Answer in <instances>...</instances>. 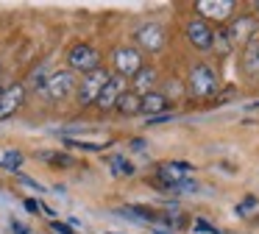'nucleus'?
Masks as SVG:
<instances>
[{
    "mask_svg": "<svg viewBox=\"0 0 259 234\" xmlns=\"http://www.w3.org/2000/svg\"><path fill=\"white\" fill-rule=\"evenodd\" d=\"M218 92V72L209 64L190 67V95L192 98H212Z\"/></svg>",
    "mask_w": 259,
    "mask_h": 234,
    "instance_id": "obj_1",
    "label": "nucleus"
},
{
    "mask_svg": "<svg viewBox=\"0 0 259 234\" xmlns=\"http://www.w3.org/2000/svg\"><path fill=\"white\" fill-rule=\"evenodd\" d=\"M67 64H70V72H92L101 67V53H98L92 45L87 42H78L67 50Z\"/></svg>",
    "mask_w": 259,
    "mask_h": 234,
    "instance_id": "obj_2",
    "label": "nucleus"
},
{
    "mask_svg": "<svg viewBox=\"0 0 259 234\" xmlns=\"http://www.w3.org/2000/svg\"><path fill=\"white\" fill-rule=\"evenodd\" d=\"M192 170H195V167H192L190 162H162V165L156 167V178H153V184H156L159 189L173 192L176 184L184 181Z\"/></svg>",
    "mask_w": 259,
    "mask_h": 234,
    "instance_id": "obj_3",
    "label": "nucleus"
},
{
    "mask_svg": "<svg viewBox=\"0 0 259 234\" xmlns=\"http://www.w3.org/2000/svg\"><path fill=\"white\" fill-rule=\"evenodd\" d=\"M73 89H75V75L70 70H59V72L48 75L45 87H42V95L48 100H64L73 95Z\"/></svg>",
    "mask_w": 259,
    "mask_h": 234,
    "instance_id": "obj_4",
    "label": "nucleus"
},
{
    "mask_svg": "<svg viewBox=\"0 0 259 234\" xmlns=\"http://www.w3.org/2000/svg\"><path fill=\"white\" fill-rule=\"evenodd\" d=\"M109 78H112V75H109V70H103V67L87 72L84 81H81V87H78V103L81 106H92L98 100V95H101V89L106 87Z\"/></svg>",
    "mask_w": 259,
    "mask_h": 234,
    "instance_id": "obj_5",
    "label": "nucleus"
},
{
    "mask_svg": "<svg viewBox=\"0 0 259 234\" xmlns=\"http://www.w3.org/2000/svg\"><path fill=\"white\" fill-rule=\"evenodd\" d=\"M112 67L117 78H134L142 70V56L137 48H117L112 53Z\"/></svg>",
    "mask_w": 259,
    "mask_h": 234,
    "instance_id": "obj_6",
    "label": "nucleus"
},
{
    "mask_svg": "<svg viewBox=\"0 0 259 234\" xmlns=\"http://www.w3.org/2000/svg\"><path fill=\"white\" fill-rule=\"evenodd\" d=\"M134 39H137V45H140L142 50H148V53H156V50H162L164 42H167V36H164V28L159 25V22H148V25L137 28Z\"/></svg>",
    "mask_w": 259,
    "mask_h": 234,
    "instance_id": "obj_7",
    "label": "nucleus"
},
{
    "mask_svg": "<svg viewBox=\"0 0 259 234\" xmlns=\"http://www.w3.org/2000/svg\"><path fill=\"white\" fill-rule=\"evenodd\" d=\"M195 11L201 14V20H214V22H229L231 11H234V3L231 0H198Z\"/></svg>",
    "mask_w": 259,
    "mask_h": 234,
    "instance_id": "obj_8",
    "label": "nucleus"
},
{
    "mask_svg": "<svg viewBox=\"0 0 259 234\" xmlns=\"http://www.w3.org/2000/svg\"><path fill=\"white\" fill-rule=\"evenodd\" d=\"M23 100H25V84L17 81L3 87V92H0V120H9L23 106Z\"/></svg>",
    "mask_w": 259,
    "mask_h": 234,
    "instance_id": "obj_9",
    "label": "nucleus"
},
{
    "mask_svg": "<svg viewBox=\"0 0 259 234\" xmlns=\"http://www.w3.org/2000/svg\"><path fill=\"white\" fill-rule=\"evenodd\" d=\"M187 39H190L192 48L209 50L214 45V31H212L209 22H203L201 17H195V20H190V25H187Z\"/></svg>",
    "mask_w": 259,
    "mask_h": 234,
    "instance_id": "obj_10",
    "label": "nucleus"
},
{
    "mask_svg": "<svg viewBox=\"0 0 259 234\" xmlns=\"http://www.w3.org/2000/svg\"><path fill=\"white\" fill-rule=\"evenodd\" d=\"M256 28H259L256 17H237V22H229L223 36L229 39V45H240V42H248L256 33Z\"/></svg>",
    "mask_w": 259,
    "mask_h": 234,
    "instance_id": "obj_11",
    "label": "nucleus"
},
{
    "mask_svg": "<svg viewBox=\"0 0 259 234\" xmlns=\"http://www.w3.org/2000/svg\"><path fill=\"white\" fill-rule=\"evenodd\" d=\"M123 89H125V81H123V78H117V75H112V78L106 81V87L101 89L95 106H98L101 111H112L114 103H117V98L123 95Z\"/></svg>",
    "mask_w": 259,
    "mask_h": 234,
    "instance_id": "obj_12",
    "label": "nucleus"
},
{
    "mask_svg": "<svg viewBox=\"0 0 259 234\" xmlns=\"http://www.w3.org/2000/svg\"><path fill=\"white\" fill-rule=\"evenodd\" d=\"M170 111V100L164 92H156L151 89L148 95H142V103H140V114H148V117H159V114H167Z\"/></svg>",
    "mask_w": 259,
    "mask_h": 234,
    "instance_id": "obj_13",
    "label": "nucleus"
},
{
    "mask_svg": "<svg viewBox=\"0 0 259 234\" xmlns=\"http://www.w3.org/2000/svg\"><path fill=\"white\" fill-rule=\"evenodd\" d=\"M140 103H142V98L134 92V89H123V95L117 98L114 109H117L123 117H134V114H140Z\"/></svg>",
    "mask_w": 259,
    "mask_h": 234,
    "instance_id": "obj_14",
    "label": "nucleus"
},
{
    "mask_svg": "<svg viewBox=\"0 0 259 234\" xmlns=\"http://www.w3.org/2000/svg\"><path fill=\"white\" fill-rule=\"evenodd\" d=\"M120 217H128V220H137V223H159V215L153 209H148V206H123V209H117Z\"/></svg>",
    "mask_w": 259,
    "mask_h": 234,
    "instance_id": "obj_15",
    "label": "nucleus"
},
{
    "mask_svg": "<svg viewBox=\"0 0 259 234\" xmlns=\"http://www.w3.org/2000/svg\"><path fill=\"white\" fill-rule=\"evenodd\" d=\"M153 81H156V70H153V67H142V70L134 75V92L140 95V98L148 95L151 87H153Z\"/></svg>",
    "mask_w": 259,
    "mask_h": 234,
    "instance_id": "obj_16",
    "label": "nucleus"
},
{
    "mask_svg": "<svg viewBox=\"0 0 259 234\" xmlns=\"http://www.w3.org/2000/svg\"><path fill=\"white\" fill-rule=\"evenodd\" d=\"M242 67H245L248 75H256V72H259V42H256V39H251V42H248Z\"/></svg>",
    "mask_w": 259,
    "mask_h": 234,
    "instance_id": "obj_17",
    "label": "nucleus"
},
{
    "mask_svg": "<svg viewBox=\"0 0 259 234\" xmlns=\"http://www.w3.org/2000/svg\"><path fill=\"white\" fill-rule=\"evenodd\" d=\"M109 165H112L114 167V176H125V178H131V176H134V165H131V162L128 159H125V156H112V159H109Z\"/></svg>",
    "mask_w": 259,
    "mask_h": 234,
    "instance_id": "obj_18",
    "label": "nucleus"
},
{
    "mask_svg": "<svg viewBox=\"0 0 259 234\" xmlns=\"http://www.w3.org/2000/svg\"><path fill=\"white\" fill-rule=\"evenodd\" d=\"M45 81H48V64H39V67H36V70L28 75V84H25V89H36V92H42Z\"/></svg>",
    "mask_w": 259,
    "mask_h": 234,
    "instance_id": "obj_19",
    "label": "nucleus"
},
{
    "mask_svg": "<svg viewBox=\"0 0 259 234\" xmlns=\"http://www.w3.org/2000/svg\"><path fill=\"white\" fill-rule=\"evenodd\" d=\"M23 159H25V156L20 153V150H6V153H3V159H0V165L6 167L9 173H17L20 167H23Z\"/></svg>",
    "mask_w": 259,
    "mask_h": 234,
    "instance_id": "obj_20",
    "label": "nucleus"
},
{
    "mask_svg": "<svg viewBox=\"0 0 259 234\" xmlns=\"http://www.w3.org/2000/svg\"><path fill=\"white\" fill-rule=\"evenodd\" d=\"M39 159L51 162V165H56V167H73L75 165V159L67 153H39Z\"/></svg>",
    "mask_w": 259,
    "mask_h": 234,
    "instance_id": "obj_21",
    "label": "nucleus"
},
{
    "mask_svg": "<svg viewBox=\"0 0 259 234\" xmlns=\"http://www.w3.org/2000/svg\"><path fill=\"white\" fill-rule=\"evenodd\" d=\"M64 145H67V148L90 150V153H95V150H103V145H101V142H84V139H73V137H64Z\"/></svg>",
    "mask_w": 259,
    "mask_h": 234,
    "instance_id": "obj_22",
    "label": "nucleus"
},
{
    "mask_svg": "<svg viewBox=\"0 0 259 234\" xmlns=\"http://www.w3.org/2000/svg\"><path fill=\"white\" fill-rule=\"evenodd\" d=\"M256 204H259L256 195H245V198H242V204H237V206H234V215H237V217H245V212H251Z\"/></svg>",
    "mask_w": 259,
    "mask_h": 234,
    "instance_id": "obj_23",
    "label": "nucleus"
},
{
    "mask_svg": "<svg viewBox=\"0 0 259 234\" xmlns=\"http://www.w3.org/2000/svg\"><path fill=\"white\" fill-rule=\"evenodd\" d=\"M173 192L176 195H192V192H198V181L195 178H184V181H179L173 187Z\"/></svg>",
    "mask_w": 259,
    "mask_h": 234,
    "instance_id": "obj_24",
    "label": "nucleus"
},
{
    "mask_svg": "<svg viewBox=\"0 0 259 234\" xmlns=\"http://www.w3.org/2000/svg\"><path fill=\"white\" fill-rule=\"evenodd\" d=\"M192 228H195V231H206V234H223L218 226H212V223H206L203 217H198V220H195V226H192Z\"/></svg>",
    "mask_w": 259,
    "mask_h": 234,
    "instance_id": "obj_25",
    "label": "nucleus"
},
{
    "mask_svg": "<svg viewBox=\"0 0 259 234\" xmlns=\"http://www.w3.org/2000/svg\"><path fill=\"white\" fill-rule=\"evenodd\" d=\"M14 176H17V178H20V181H23V184H25V187H31V189H36V192H42V189H45V187H42V184H39V181H34V178H28V176H25V173H23V170H17V173H14Z\"/></svg>",
    "mask_w": 259,
    "mask_h": 234,
    "instance_id": "obj_26",
    "label": "nucleus"
},
{
    "mask_svg": "<svg viewBox=\"0 0 259 234\" xmlns=\"http://www.w3.org/2000/svg\"><path fill=\"white\" fill-rule=\"evenodd\" d=\"M173 111H167V114H159V117H148V126H162V123H170L173 120Z\"/></svg>",
    "mask_w": 259,
    "mask_h": 234,
    "instance_id": "obj_27",
    "label": "nucleus"
},
{
    "mask_svg": "<svg viewBox=\"0 0 259 234\" xmlns=\"http://www.w3.org/2000/svg\"><path fill=\"white\" fill-rule=\"evenodd\" d=\"M51 226H53V231H59V234H73V228H70L67 223H59V220H53Z\"/></svg>",
    "mask_w": 259,
    "mask_h": 234,
    "instance_id": "obj_28",
    "label": "nucleus"
},
{
    "mask_svg": "<svg viewBox=\"0 0 259 234\" xmlns=\"http://www.w3.org/2000/svg\"><path fill=\"white\" fill-rule=\"evenodd\" d=\"M23 206H25L28 212H42V209H39V201H34V198H25Z\"/></svg>",
    "mask_w": 259,
    "mask_h": 234,
    "instance_id": "obj_29",
    "label": "nucleus"
},
{
    "mask_svg": "<svg viewBox=\"0 0 259 234\" xmlns=\"http://www.w3.org/2000/svg\"><path fill=\"white\" fill-rule=\"evenodd\" d=\"M12 231H14V234H31L28 228H25L23 223H20V220H12Z\"/></svg>",
    "mask_w": 259,
    "mask_h": 234,
    "instance_id": "obj_30",
    "label": "nucleus"
},
{
    "mask_svg": "<svg viewBox=\"0 0 259 234\" xmlns=\"http://www.w3.org/2000/svg\"><path fill=\"white\" fill-rule=\"evenodd\" d=\"M131 150H145V139L134 137V139H131Z\"/></svg>",
    "mask_w": 259,
    "mask_h": 234,
    "instance_id": "obj_31",
    "label": "nucleus"
},
{
    "mask_svg": "<svg viewBox=\"0 0 259 234\" xmlns=\"http://www.w3.org/2000/svg\"><path fill=\"white\" fill-rule=\"evenodd\" d=\"M151 234H173V231H167V228H159V226H153V228H151Z\"/></svg>",
    "mask_w": 259,
    "mask_h": 234,
    "instance_id": "obj_32",
    "label": "nucleus"
},
{
    "mask_svg": "<svg viewBox=\"0 0 259 234\" xmlns=\"http://www.w3.org/2000/svg\"><path fill=\"white\" fill-rule=\"evenodd\" d=\"M0 92H3V87H0Z\"/></svg>",
    "mask_w": 259,
    "mask_h": 234,
    "instance_id": "obj_33",
    "label": "nucleus"
},
{
    "mask_svg": "<svg viewBox=\"0 0 259 234\" xmlns=\"http://www.w3.org/2000/svg\"><path fill=\"white\" fill-rule=\"evenodd\" d=\"M0 70H3V64H0Z\"/></svg>",
    "mask_w": 259,
    "mask_h": 234,
    "instance_id": "obj_34",
    "label": "nucleus"
}]
</instances>
